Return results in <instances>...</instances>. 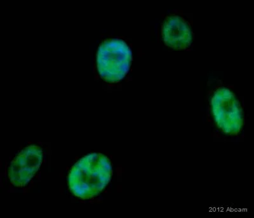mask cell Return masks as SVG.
I'll list each match as a JSON object with an SVG mask.
<instances>
[{"label": "cell", "instance_id": "5b68a950", "mask_svg": "<svg viewBox=\"0 0 254 218\" xmlns=\"http://www.w3.org/2000/svg\"><path fill=\"white\" fill-rule=\"evenodd\" d=\"M162 35L166 45L174 49H187L191 44L190 27L178 16L167 18L162 26Z\"/></svg>", "mask_w": 254, "mask_h": 218}, {"label": "cell", "instance_id": "277c9868", "mask_svg": "<svg viewBox=\"0 0 254 218\" xmlns=\"http://www.w3.org/2000/svg\"><path fill=\"white\" fill-rule=\"evenodd\" d=\"M42 161L40 147L31 145L20 152L9 168V179L12 185L17 187L26 186L39 169Z\"/></svg>", "mask_w": 254, "mask_h": 218}, {"label": "cell", "instance_id": "3957f363", "mask_svg": "<svg viewBox=\"0 0 254 218\" xmlns=\"http://www.w3.org/2000/svg\"><path fill=\"white\" fill-rule=\"evenodd\" d=\"M211 108L215 122L223 132L234 135L241 131L244 125L241 108L230 90H217L212 98Z\"/></svg>", "mask_w": 254, "mask_h": 218}, {"label": "cell", "instance_id": "7a4b0ae2", "mask_svg": "<svg viewBox=\"0 0 254 218\" xmlns=\"http://www.w3.org/2000/svg\"><path fill=\"white\" fill-rule=\"evenodd\" d=\"M131 52L122 40H106L97 52V70L101 78L108 83H114L125 78L130 69Z\"/></svg>", "mask_w": 254, "mask_h": 218}, {"label": "cell", "instance_id": "6da1fadb", "mask_svg": "<svg viewBox=\"0 0 254 218\" xmlns=\"http://www.w3.org/2000/svg\"><path fill=\"white\" fill-rule=\"evenodd\" d=\"M112 166L107 157L90 154L72 167L68 176L70 190L79 199L87 200L101 194L112 175Z\"/></svg>", "mask_w": 254, "mask_h": 218}]
</instances>
